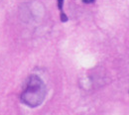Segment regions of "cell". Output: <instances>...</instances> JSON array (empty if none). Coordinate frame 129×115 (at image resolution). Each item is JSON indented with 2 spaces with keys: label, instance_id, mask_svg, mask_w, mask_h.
<instances>
[{
  "label": "cell",
  "instance_id": "7a4b0ae2",
  "mask_svg": "<svg viewBox=\"0 0 129 115\" xmlns=\"http://www.w3.org/2000/svg\"><path fill=\"white\" fill-rule=\"evenodd\" d=\"M57 5H58V8L61 12V21L64 23V22H68V17L64 13L63 11V5H64V0H57Z\"/></svg>",
  "mask_w": 129,
  "mask_h": 115
},
{
  "label": "cell",
  "instance_id": "6da1fadb",
  "mask_svg": "<svg viewBox=\"0 0 129 115\" xmlns=\"http://www.w3.org/2000/svg\"><path fill=\"white\" fill-rule=\"evenodd\" d=\"M46 93L47 89L44 82L38 75L32 74L25 82L20 98L25 105L34 108L43 103Z\"/></svg>",
  "mask_w": 129,
  "mask_h": 115
},
{
  "label": "cell",
  "instance_id": "3957f363",
  "mask_svg": "<svg viewBox=\"0 0 129 115\" xmlns=\"http://www.w3.org/2000/svg\"><path fill=\"white\" fill-rule=\"evenodd\" d=\"M84 3H92V2H94L95 0H82Z\"/></svg>",
  "mask_w": 129,
  "mask_h": 115
}]
</instances>
